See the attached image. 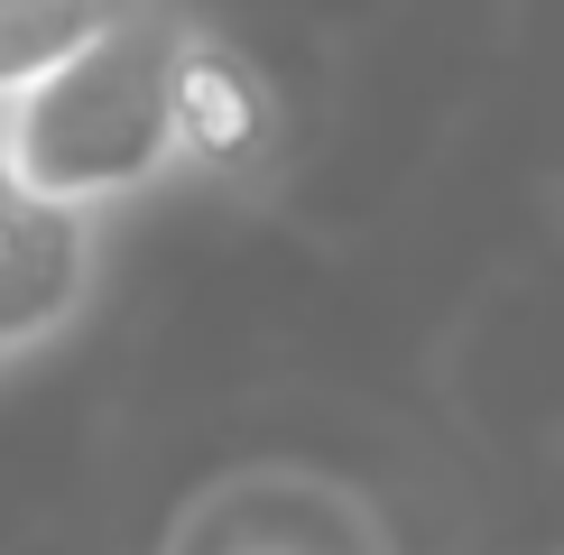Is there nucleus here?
Listing matches in <instances>:
<instances>
[{"mask_svg":"<svg viewBox=\"0 0 564 555\" xmlns=\"http://www.w3.org/2000/svg\"><path fill=\"white\" fill-rule=\"evenodd\" d=\"M0 157L29 195L65 214H130L176 185V130H167V0L130 29L93 37L84 56L46 65L0 102Z\"/></svg>","mask_w":564,"mask_h":555,"instance_id":"1","label":"nucleus"},{"mask_svg":"<svg viewBox=\"0 0 564 555\" xmlns=\"http://www.w3.org/2000/svg\"><path fill=\"white\" fill-rule=\"evenodd\" d=\"M167 130H176V185H204L223 204H269L288 185L296 130L269 65L185 0H167Z\"/></svg>","mask_w":564,"mask_h":555,"instance_id":"2","label":"nucleus"},{"mask_svg":"<svg viewBox=\"0 0 564 555\" xmlns=\"http://www.w3.org/2000/svg\"><path fill=\"white\" fill-rule=\"evenodd\" d=\"M158 555H398V527L351 472L260 454L204 472L167 509Z\"/></svg>","mask_w":564,"mask_h":555,"instance_id":"3","label":"nucleus"},{"mask_svg":"<svg viewBox=\"0 0 564 555\" xmlns=\"http://www.w3.org/2000/svg\"><path fill=\"white\" fill-rule=\"evenodd\" d=\"M102 250L111 222L29 195L0 157V380L56 361L84 334V315L102 306Z\"/></svg>","mask_w":564,"mask_h":555,"instance_id":"4","label":"nucleus"},{"mask_svg":"<svg viewBox=\"0 0 564 555\" xmlns=\"http://www.w3.org/2000/svg\"><path fill=\"white\" fill-rule=\"evenodd\" d=\"M139 10H158V0H0V102L19 84H37L46 65L84 56L93 37L130 29Z\"/></svg>","mask_w":564,"mask_h":555,"instance_id":"5","label":"nucleus"}]
</instances>
